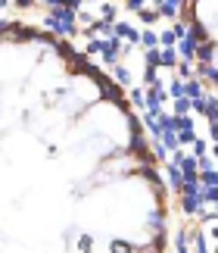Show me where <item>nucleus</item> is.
Segmentation results:
<instances>
[{"instance_id":"obj_1","label":"nucleus","mask_w":218,"mask_h":253,"mask_svg":"<svg viewBox=\"0 0 218 253\" xmlns=\"http://www.w3.org/2000/svg\"><path fill=\"white\" fill-rule=\"evenodd\" d=\"M44 25L50 28V35H56V38H75L78 35V16L66 6H53L50 13H47Z\"/></svg>"},{"instance_id":"obj_2","label":"nucleus","mask_w":218,"mask_h":253,"mask_svg":"<svg viewBox=\"0 0 218 253\" xmlns=\"http://www.w3.org/2000/svg\"><path fill=\"white\" fill-rule=\"evenodd\" d=\"M122 38H100V60L106 66H115V63H122Z\"/></svg>"},{"instance_id":"obj_3","label":"nucleus","mask_w":218,"mask_h":253,"mask_svg":"<svg viewBox=\"0 0 218 253\" xmlns=\"http://www.w3.org/2000/svg\"><path fill=\"white\" fill-rule=\"evenodd\" d=\"M172 100L168 97V91L162 84H150V91H146V103H144V113H150V116H159L162 113V106Z\"/></svg>"},{"instance_id":"obj_4","label":"nucleus","mask_w":218,"mask_h":253,"mask_svg":"<svg viewBox=\"0 0 218 253\" xmlns=\"http://www.w3.org/2000/svg\"><path fill=\"white\" fill-rule=\"evenodd\" d=\"M112 35L115 38H122L125 44H141V28L131 25V22H125V19H115V28H112Z\"/></svg>"},{"instance_id":"obj_5","label":"nucleus","mask_w":218,"mask_h":253,"mask_svg":"<svg viewBox=\"0 0 218 253\" xmlns=\"http://www.w3.org/2000/svg\"><path fill=\"white\" fill-rule=\"evenodd\" d=\"M94 79H97V87H100V97H103V100H112V103H118V106H125L122 91H118V84H115L112 79H103V75H94Z\"/></svg>"},{"instance_id":"obj_6","label":"nucleus","mask_w":218,"mask_h":253,"mask_svg":"<svg viewBox=\"0 0 218 253\" xmlns=\"http://www.w3.org/2000/svg\"><path fill=\"white\" fill-rule=\"evenodd\" d=\"M196 47H200V41H196V38L187 32L184 38H178V44H175V50H178V56H181V60H196Z\"/></svg>"},{"instance_id":"obj_7","label":"nucleus","mask_w":218,"mask_h":253,"mask_svg":"<svg viewBox=\"0 0 218 253\" xmlns=\"http://www.w3.org/2000/svg\"><path fill=\"white\" fill-rule=\"evenodd\" d=\"M187 13V0H162L159 3V16L162 19H181Z\"/></svg>"},{"instance_id":"obj_8","label":"nucleus","mask_w":218,"mask_h":253,"mask_svg":"<svg viewBox=\"0 0 218 253\" xmlns=\"http://www.w3.org/2000/svg\"><path fill=\"white\" fill-rule=\"evenodd\" d=\"M141 175H144V178L150 181V184H153V188L159 191V194L165 191V181H162V175L156 172V166H153V163H144V166H141Z\"/></svg>"},{"instance_id":"obj_9","label":"nucleus","mask_w":218,"mask_h":253,"mask_svg":"<svg viewBox=\"0 0 218 253\" xmlns=\"http://www.w3.org/2000/svg\"><path fill=\"white\" fill-rule=\"evenodd\" d=\"M165 175H168V184H172V191L181 194V191H184V172L178 169L175 163H168V166H165Z\"/></svg>"},{"instance_id":"obj_10","label":"nucleus","mask_w":218,"mask_h":253,"mask_svg":"<svg viewBox=\"0 0 218 253\" xmlns=\"http://www.w3.org/2000/svg\"><path fill=\"white\" fill-rule=\"evenodd\" d=\"M146 225H150V231H153V235L162 241V235H165V212H162V210H159V212H150Z\"/></svg>"},{"instance_id":"obj_11","label":"nucleus","mask_w":218,"mask_h":253,"mask_svg":"<svg viewBox=\"0 0 218 253\" xmlns=\"http://www.w3.org/2000/svg\"><path fill=\"white\" fill-rule=\"evenodd\" d=\"M178 60H181V56H178L175 47H162L159 50V69H175Z\"/></svg>"},{"instance_id":"obj_12","label":"nucleus","mask_w":218,"mask_h":253,"mask_svg":"<svg viewBox=\"0 0 218 253\" xmlns=\"http://www.w3.org/2000/svg\"><path fill=\"white\" fill-rule=\"evenodd\" d=\"M112 82H115L118 87H131L134 79H131V72H128L122 63H115V66H112Z\"/></svg>"},{"instance_id":"obj_13","label":"nucleus","mask_w":218,"mask_h":253,"mask_svg":"<svg viewBox=\"0 0 218 253\" xmlns=\"http://www.w3.org/2000/svg\"><path fill=\"white\" fill-rule=\"evenodd\" d=\"M175 253H190V231L187 228L175 231Z\"/></svg>"},{"instance_id":"obj_14","label":"nucleus","mask_w":218,"mask_h":253,"mask_svg":"<svg viewBox=\"0 0 218 253\" xmlns=\"http://www.w3.org/2000/svg\"><path fill=\"white\" fill-rule=\"evenodd\" d=\"M172 113L175 116H187V113H193V100H190V97H175V100H172Z\"/></svg>"},{"instance_id":"obj_15","label":"nucleus","mask_w":218,"mask_h":253,"mask_svg":"<svg viewBox=\"0 0 218 253\" xmlns=\"http://www.w3.org/2000/svg\"><path fill=\"white\" fill-rule=\"evenodd\" d=\"M184 94L190 97V100H193V97H203V94H206L203 79H196V75H193V79H187V82H184Z\"/></svg>"},{"instance_id":"obj_16","label":"nucleus","mask_w":218,"mask_h":253,"mask_svg":"<svg viewBox=\"0 0 218 253\" xmlns=\"http://www.w3.org/2000/svg\"><path fill=\"white\" fill-rule=\"evenodd\" d=\"M215 60V44L212 41H203L196 47V63H212Z\"/></svg>"},{"instance_id":"obj_17","label":"nucleus","mask_w":218,"mask_h":253,"mask_svg":"<svg viewBox=\"0 0 218 253\" xmlns=\"http://www.w3.org/2000/svg\"><path fill=\"white\" fill-rule=\"evenodd\" d=\"M137 19H141L144 25H153V22H159V19H162V16H159V6H144L141 13H137Z\"/></svg>"},{"instance_id":"obj_18","label":"nucleus","mask_w":218,"mask_h":253,"mask_svg":"<svg viewBox=\"0 0 218 253\" xmlns=\"http://www.w3.org/2000/svg\"><path fill=\"white\" fill-rule=\"evenodd\" d=\"M203 119H209V122L218 119V97L209 94V91H206V116H203Z\"/></svg>"},{"instance_id":"obj_19","label":"nucleus","mask_w":218,"mask_h":253,"mask_svg":"<svg viewBox=\"0 0 218 253\" xmlns=\"http://www.w3.org/2000/svg\"><path fill=\"white\" fill-rule=\"evenodd\" d=\"M200 197H203L206 207H215V203H218V184H203Z\"/></svg>"},{"instance_id":"obj_20","label":"nucleus","mask_w":218,"mask_h":253,"mask_svg":"<svg viewBox=\"0 0 218 253\" xmlns=\"http://www.w3.org/2000/svg\"><path fill=\"white\" fill-rule=\"evenodd\" d=\"M175 75H178V79H193V63L190 60H178V66H175Z\"/></svg>"},{"instance_id":"obj_21","label":"nucleus","mask_w":218,"mask_h":253,"mask_svg":"<svg viewBox=\"0 0 218 253\" xmlns=\"http://www.w3.org/2000/svg\"><path fill=\"white\" fill-rule=\"evenodd\" d=\"M190 153H193L196 160H200V157H206V153H209V141H206V138H200V134H196V141L190 144Z\"/></svg>"},{"instance_id":"obj_22","label":"nucleus","mask_w":218,"mask_h":253,"mask_svg":"<svg viewBox=\"0 0 218 253\" xmlns=\"http://www.w3.org/2000/svg\"><path fill=\"white\" fill-rule=\"evenodd\" d=\"M128 97H131V103L134 106H141V110H144V103H146V91H144V87H128Z\"/></svg>"},{"instance_id":"obj_23","label":"nucleus","mask_w":218,"mask_h":253,"mask_svg":"<svg viewBox=\"0 0 218 253\" xmlns=\"http://www.w3.org/2000/svg\"><path fill=\"white\" fill-rule=\"evenodd\" d=\"M141 44L150 50V47H159V35L153 32V28H146V32H141Z\"/></svg>"},{"instance_id":"obj_24","label":"nucleus","mask_w":218,"mask_h":253,"mask_svg":"<svg viewBox=\"0 0 218 253\" xmlns=\"http://www.w3.org/2000/svg\"><path fill=\"white\" fill-rule=\"evenodd\" d=\"M193 141H196V128H181L178 131V144H181V147H190Z\"/></svg>"},{"instance_id":"obj_25","label":"nucleus","mask_w":218,"mask_h":253,"mask_svg":"<svg viewBox=\"0 0 218 253\" xmlns=\"http://www.w3.org/2000/svg\"><path fill=\"white\" fill-rule=\"evenodd\" d=\"M100 19L115 22V19H118V6H115V3H100Z\"/></svg>"},{"instance_id":"obj_26","label":"nucleus","mask_w":218,"mask_h":253,"mask_svg":"<svg viewBox=\"0 0 218 253\" xmlns=\"http://www.w3.org/2000/svg\"><path fill=\"white\" fill-rule=\"evenodd\" d=\"M144 84L150 87V84H159V69H156V66H146L144 69Z\"/></svg>"},{"instance_id":"obj_27","label":"nucleus","mask_w":218,"mask_h":253,"mask_svg":"<svg viewBox=\"0 0 218 253\" xmlns=\"http://www.w3.org/2000/svg\"><path fill=\"white\" fill-rule=\"evenodd\" d=\"M165 91H168V97H172V100H175V97H184V79H175L172 84L165 87Z\"/></svg>"},{"instance_id":"obj_28","label":"nucleus","mask_w":218,"mask_h":253,"mask_svg":"<svg viewBox=\"0 0 218 253\" xmlns=\"http://www.w3.org/2000/svg\"><path fill=\"white\" fill-rule=\"evenodd\" d=\"M144 63L159 69V47H150V50H144Z\"/></svg>"},{"instance_id":"obj_29","label":"nucleus","mask_w":218,"mask_h":253,"mask_svg":"<svg viewBox=\"0 0 218 253\" xmlns=\"http://www.w3.org/2000/svg\"><path fill=\"white\" fill-rule=\"evenodd\" d=\"M159 44H162V47H175V44H178V38H175L172 28H162V32H159Z\"/></svg>"},{"instance_id":"obj_30","label":"nucleus","mask_w":218,"mask_h":253,"mask_svg":"<svg viewBox=\"0 0 218 253\" xmlns=\"http://www.w3.org/2000/svg\"><path fill=\"white\" fill-rule=\"evenodd\" d=\"M109 250L112 253H134V244H128V241H112V244H109Z\"/></svg>"},{"instance_id":"obj_31","label":"nucleus","mask_w":218,"mask_h":253,"mask_svg":"<svg viewBox=\"0 0 218 253\" xmlns=\"http://www.w3.org/2000/svg\"><path fill=\"white\" fill-rule=\"evenodd\" d=\"M200 184H218V169H206V172H200Z\"/></svg>"},{"instance_id":"obj_32","label":"nucleus","mask_w":218,"mask_h":253,"mask_svg":"<svg viewBox=\"0 0 218 253\" xmlns=\"http://www.w3.org/2000/svg\"><path fill=\"white\" fill-rule=\"evenodd\" d=\"M91 247H94V238L91 235H81V238H78V253H94Z\"/></svg>"},{"instance_id":"obj_33","label":"nucleus","mask_w":218,"mask_h":253,"mask_svg":"<svg viewBox=\"0 0 218 253\" xmlns=\"http://www.w3.org/2000/svg\"><path fill=\"white\" fill-rule=\"evenodd\" d=\"M193 113L196 116H206V94L203 97H193Z\"/></svg>"},{"instance_id":"obj_34","label":"nucleus","mask_w":218,"mask_h":253,"mask_svg":"<svg viewBox=\"0 0 218 253\" xmlns=\"http://www.w3.org/2000/svg\"><path fill=\"white\" fill-rule=\"evenodd\" d=\"M146 6V0H125V9H131V13H141Z\"/></svg>"},{"instance_id":"obj_35","label":"nucleus","mask_w":218,"mask_h":253,"mask_svg":"<svg viewBox=\"0 0 218 253\" xmlns=\"http://www.w3.org/2000/svg\"><path fill=\"white\" fill-rule=\"evenodd\" d=\"M81 3H84V0H63V6L72 9V13H78V9H81Z\"/></svg>"},{"instance_id":"obj_36","label":"nucleus","mask_w":218,"mask_h":253,"mask_svg":"<svg viewBox=\"0 0 218 253\" xmlns=\"http://www.w3.org/2000/svg\"><path fill=\"white\" fill-rule=\"evenodd\" d=\"M209 138H212V144H218V119L209 122Z\"/></svg>"},{"instance_id":"obj_37","label":"nucleus","mask_w":218,"mask_h":253,"mask_svg":"<svg viewBox=\"0 0 218 253\" xmlns=\"http://www.w3.org/2000/svg\"><path fill=\"white\" fill-rule=\"evenodd\" d=\"M13 3H16L19 9H28V6H35V3H37V0H13Z\"/></svg>"},{"instance_id":"obj_38","label":"nucleus","mask_w":218,"mask_h":253,"mask_svg":"<svg viewBox=\"0 0 218 253\" xmlns=\"http://www.w3.org/2000/svg\"><path fill=\"white\" fill-rule=\"evenodd\" d=\"M41 3H44L47 9H53V6H63V0H41Z\"/></svg>"},{"instance_id":"obj_39","label":"nucleus","mask_w":218,"mask_h":253,"mask_svg":"<svg viewBox=\"0 0 218 253\" xmlns=\"http://www.w3.org/2000/svg\"><path fill=\"white\" fill-rule=\"evenodd\" d=\"M9 3H13V0H0V9H9Z\"/></svg>"},{"instance_id":"obj_40","label":"nucleus","mask_w":218,"mask_h":253,"mask_svg":"<svg viewBox=\"0 0 218 253\" xmlns=\"http://www.w3.org/2000/svg\"><path fill=\"white\" fill-rule=\"evenodd\" d=\"M144 253H159V250H156V247H150V250H144Z\"/></svg>"},{"instance_id":"obj_41","label":"nucleus","mask_w":218,"mask_h":253,"mask_svg":"<svg viewBox=\"0 0 218 253\" xmlns=\"http://www.w3.org/2000/svg\"><path fill=\"white\" fill-rule=\"evenodd\" d=\"M212 238H218V228H212Z\"/></svg>"},{"instance_id":"obj_42","label":"nucleus","mask_w":218,"mask_h":253,"mask_svg":"<svg viewBox=\"0 0 218 253\" xmlns=\"http://www.w3.org/2000/svg\"><path fill=\"white\" fill-rule=\"evenodd\" d=\"M159 3H162V0H153V6H159Z\"/></svg>"},{"instance_id":"obj_43","label":"nucleus","mask_w":218,"mask_h":253,"mask_svg":"<svg viewBox=\"0 0 218 253\" xmlns=\"http://www.w3.org/2000/svg\"><path fill=\"white\" fill-rule=\"evenodd\" d=\"M212 210H215V212H218V203H215V207H212Z\"/></svg>"},{"instance_id":"obj_44","label":"nucleus","mask_w":218,"mask_h":253,"mask_svg":"<svg viewBox=\"0 0 218 253\" xmlns=\"http://www.w3.org/2000/svg\"><path fill=\"white\" fill-rule=\"evenodd\" d=\"M215 253H218V247H215Z\"/></svg>"}]
</instances>
